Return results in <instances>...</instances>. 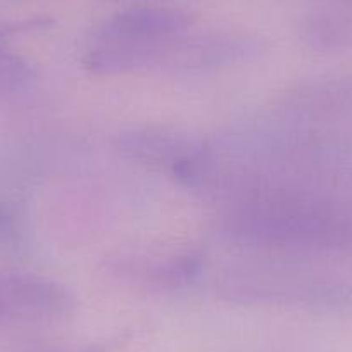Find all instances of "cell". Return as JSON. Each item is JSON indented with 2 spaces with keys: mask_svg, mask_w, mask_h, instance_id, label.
<instances>
[{
  "mask_svg": "<svg viewBox=\"0 0 352 352\" xmlns=\"http://www.w3.org/2000/svg\"><path fill=\"white\" fill-rule=\"evenodd\" d=\"M195 18L169 6H137L104 19L88 36L81 64L96 76H121L168 66Z\"/></svg>",
  "mask_w": 352,
  "mask_h": 352,
  "instance_id": "1",
  "label": "cell"
},
{
  "mask_svg": "<svg viewBox=\"0 0 352 352\" xmlns=\"http://www.w3.org/2000/svg\"><path fill=\"white\" fill-rule=\"evenodd\" d=\"M221 294L230 302L280 309H318L344 300V287L294 264L245 263L223 273Z\"/></svg>",
  "mask_w": 352,
  "mask_h": 352,
  "instance_id": "2",
  "label": "cell"
},
{
  "mask_svg": "<svg viewBox=\"0 0 352 352\" xmlns=\"http://www.w3.org/2000/svg\"><path fill=\"white\" fill-rule=\"evenodd\" d=\"M116 151L124 159L168 173L175 180L190 185L208 151L204 138L161 124H144L123 130L116 137Z\"/></svg>",
  "mask_w": 352,
  "mask_h": 352,
  "instance_id": "3",
  "label": "cell"
},
{
  "mask_svg": "<svg viewBox=\"0 0 352 352\" xmlns=\"http://www.w3.org/2000/svg\"><path fill=\"white\" fill-rule=\"evenodd\" d=\"M74 304L71 290L49 276L0 272V327L60 321L73 313Z\"/></svg>",
  "mask_w": 352,
  "mask_h": 352,
  "instance_id": "4",
  "label": "cell"
},
{
  "mask_svg": "<svg viewBox=\"0 0 352 352\" xmlns=\"http://www.w3.org/2000/svg\"><path fill=\"white\" fill-rule=\"evenodd\" d=\"M206 266V254L195 247H184L162 254L120 257L109 270L124 280L152 290H180L192 285Z\"/></svg>",
  "mask_w": 352,
  "mask_h": 352,
  "instance_id": "5",
  "label": "cell"
},
{
  "mask_svg": "<svg viewBox=\"0 0 352 352\" xmlns=\"http://www.w3.org/2000/svg\"><path fill=\"white\" fill-rule=\"evenodd\" d=\"M263 50L264 43L257 36H250L247 33L221 32L204 36L188 35L169 60L168 67L175 74L209 73L249 63Z\"/></svg>",
  "mask_w": 352,
  "mask_h": 352,
  "instance_id": "6",
  "label": "cell"
},
{
  "mask_svg": "<svg viewBox=\"0 0 352 352\" xmlns=\"http://www.w3.org/2000/svg\"><path fill=\"white\" fill-rule=\"evenodd\" d=\"M36 80V69L26 57L0 38V96H14L28 90Z\"/></svg>",
  "mask_w": 352,
  "mask_h": 352,
  "instance_id": "7",
  "label": "cell"
},
{
  "mask_svg": "<svg viewBox=\"0 0 352 352\" xmlns=\"http://www.w3.org/2000/svg\"><path fill=\"white\" fill-rule=\"evenodd\" d=\"M18 233V218L8 204L0 202V243H8Z\"/></svg>",
  "mask_w": 352,
  "mask_h": 352,
  "instance_id": "8",
  "label": "cell"
},
{
  "mask_svg": "<svg viewBox=\"0 0 352 352\" xmlns=\"http://www.w3.org/2000/svg\"><path fill=\"white\" fill-rule=\"evenodd\" d=\"M116 347L114 342H100V344H88L81 347H67V349H56V351H43V352H111Z\"/></svg>",
  "mask_w": 352,
  "mask_h": 352,
  "instance_id": "9",
  "label": "cell"
}]
</instances>
